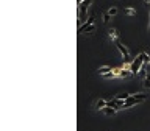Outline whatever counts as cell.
<instances>
[{
    "instance_id": "16",
    "label": "cell",
    "mask_w": 150,
    "mask_h": 131,
    "mask_svg": "<svg viewBox=\"0 0 150 131\" xmlns=\"http://www.w3.org/2000/svg\"><path fill=\"white\" fill-rule=\"evenodd\" d=\"M144 2H145V3H147V5H150V0H144Z\"/></svg>"
},
{
    "instance_id": "5",
    "label": "cell",
    "mask_w": 150,
    "mask_h": 131,
    "mask_svg": "<svg viewBox=\"0 0 150 131\" xmlns=\"http://www.w3.org/2000/svg\"><path fill=\"white\" fill-rule=\"evenodd\" d=\"M116 47L119 48V52L122 53V56H124V61H128V59H130V52H128V48H127L125 45H122L119 41H116Z\"/></svg>"
},
{
    "instance_id": "17",
    "label": "cell",
    "mask_w": 150,
    "mask_h": 131,
    "mask_svg": "<svg viewBox=\"0 0 150 131\" xmlns=\"http://www.w3.org/2000/svg\"><path fill=\"white\" fill-rule=\"evenodd\" d=\"M149 31H150V25H149Z\"/></svg>"
},
{
    "instance_id": "6",
    "label": "cell",
    "mask_w": 150,
    "mask_h": 131,
    "mask_svg": "<svg viewBox=\"0 0 150 131\" xmlns=\"http://www.w3.org/2000/svg\"><path fill=\"white\" fill-rule=\"evenodd\" d=\"M108 106V100H105V98H100L97 103H95V108L97 109H105V108Z\"/></svg>"
},
{
    "instance_id": "12",
    "label": "cell",
    "mask_w": 150,
    "mask_h": 131,
    "mask_svg": "<svg viewBox=\"0 0 150 131\" xmlns=\"http://www.w3.org/2000/svg\"><path fill=\"white\" fill-rule=\"evenodd\" d=\"M130 97H132V94H122V95H117V98H121V100H128Z\"/></svg>"
},
{
    "instance_id": "7",
    "label": "cell",
    "mask_w": 150,
    "mask_h": 131,
    "mask_svg": "<svg viewBox=\"0 0 150 131\" xmlns=\"http://www.w3.org/2000/svg\"><path fill=\"white\" fill-rule=\"evenodd\" d=\"M111 70H113L111 67H108V66H103V67L99 69V74H100V75H106V74H110Z\"/></svg>"
},
{
    "instance_id": "3",
    "label": "cell",
    "mask_w": 150,
    "mask_h": 131,
    "mask_svg": "<svg viewBox=\"0 0 150 131\" xmlns=\"http://www.w3.org/2000/svg\"><path fill=\"white\" fill-rule=\"evenodd\" d=\"M94 30H95V25H94V16H91L83 25H80L78 33H84V31L89 33V31H94Z\"/></svg>"
},
{
    "instance_id": "15",
    "label": "cell",
    "mask_w": 150,
    "mask_h": 131,
    "mask_svg": "<svg viewBox=\"0 0 150 131\" xmlns=\"http://www.w3.org/2000/svg\"><path fill=\"white\" fill-rule=\"evenodd\" d=\"M110 20V13H105L103 14V22H108Z\"/></svg>"
},
{
    "instance_id": "4",
    "label": "cell",
    "mask_w": 150,
    "mask_h": 131,
    "mask_svg": "<svg viewBox=\"0 0 150 131\" xmlns=\"http://www.w3.org/2000/svg\"><path fill=\"white\" fill-rule=\"evenodd\" d=\"M91 2H92V0H83V2L78 5V16H80V20H84V19H86V11H88V8H89Z\"/></svg>"
},
{
    "instance_id": "11",
    "label": "cell",
    "mask_w": 150,
    "mask_h": 131,
    "mask_svg": "<svg viewBox=\"0 0 150 131\" xmlns=\"http://www.w3.org/2000/svg\"><path fill=\"white\" fill-rule=\"evenodd\" d=\"M139 55L142 56V59H144V64H149V55H147V53H145V52H141Z\"/></svg>"
},
{
    "instance_id": "10",
    "label": "cell",
    "mask_w": 150,
    "mask_h": 131,
    "mask_svg": "<svg viewBox=\"0 0 150 131\" xmlns=\"http://www.w3.org/2000/svg\"><path fill=\"white\" fill-rule=\"evenodd\" d=\"M130 75H133L130 70H121V75H119V76H122V78H127V76H130Z\"/></svg>"
},
{
    "instance_id": "8",
    "label": "cell",
    "mask_w": 150,
    "mask_h": 131,
    "mask_svg": "<svg viewBox=\"0 0 150 131\" xmlns=\"http://www.w3.org/2000/svg\"><path fill=\"white\" fill-rule=\"evenodd\" d=\"M116 111H117V109H116V108H113V106H106V108H105V114H106V115H113Z\"/></svg>"
},
{
    "instance_id": "1",
    "label": "cell",
    "mask_w": 150,
    "mask_h": 131,
    "mask_svg": "<svg viewBox=\"0 0 150 131\" xmlns=\"http://www.w3.org/2000/svg\"><path fill=\"white\" fill-rule=\"evenodd\" d=\"M145 95L144 94H138V95H132L128 100H125V105L124 108H130V106H133V105H138V103H142V102H145Z\"/></svg>"
},
{
    "instance_id": "14",
    "label": "cell",
    "mask_w": 150,
    "mask_h": 131,
    "mask_svg": "<svg viewBox=\"0 0 150 131\" xmlns=\"http://www.w3.org/2000/svg\"><path fill=\"white\" fill-rule=\"evenodd\" d=\"M108 13H110V16H114V14L117 13V8H110V11H108Z\"/></svg>"
},
{
    "instance_id": "9",
    "label": "cell",
    "mask_w": 150,
    "mask_h": 131,
    "mask_svg": "<svg viewBox=\"0 0 150 131\" xmlns=\"http://www.w3.org/2000/svg\"><path fill=\"white\" fill-rule=\"evenodd\" d=\"M108 34H110V38H111V39L117 41V33H116V30H114V28H111V30H108Z\"/></svg>"
},
{
    "instance_id": "2",
    "label": "cell",
    "mask_w": 150,
    "mask_h": 131,
    "mask_svg": "<svg viewBox=\"0 0 150 131\" xmlns=\"http://www.w3.org/2000/svg\"><path fill=\"white\" fill-rule=\"evenodd\" d=\"M142 64H144V59H142V56H141V55H138V56H136V59H134L133 63L130 64V72H132L133 75L139 74V70H141Z\"/></svg>"
},
{
    "instance_id": "13",
    "label": "cell",
    "mask_w": 150,
    "mask_h": 131,
    "mask_svg": "<svg viewBox=\"0 0 150 131\" xmlns=\"http://www.w3.org/2000/svg\"><path fill=\"white\" fill-rule=\"evenodd\" d=\"M125 11H127V14H130V16H133V14H136V11H134L133 8H127Z\"/></svg>"
}]
</instances>
